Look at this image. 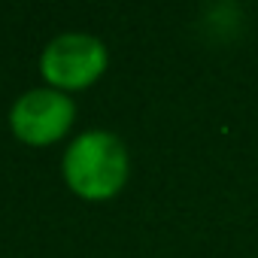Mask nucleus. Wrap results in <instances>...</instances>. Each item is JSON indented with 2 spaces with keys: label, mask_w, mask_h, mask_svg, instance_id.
Segmentation results:
<instances>
[{
  "label": "nucleus",
  "mask_w": 258,
  "mask_h": 258,
  "mask_svg": "<svg viewBox=\"0 0 258 258\" xmlns=\"http://www.w3.org/2000/svg\"><path fill=\"white\" fill-rule=\"evenodd\" d=\"M61 170L79 198L109 201L127 182V149L109 131H85L67 146Z\"/></svg>",
  "instance_id": "1"
},
{
  "label": "nucleus",
  "mask_w": 258,
  "mask_h": 258,
  "mask_svg": "<svg viewBox=\"0 0 258 258\" xmlns=\"http://www.w3.org/2000/svg\"><path fill=\"white\" fill-rule=\"evenodd\" d=\"M106 46L91 34H61L40 55V73L58 91H73L97 82L106 70Z\"/></svg>",
  "instance_id": "2"
},
{
  "label": "nucleus",
  "mask_w": 258,
  "mask_h": 258,
  "mask_svg": "<svg viewBox=\"0 0 258 258\" xmlns=\"http://www.w3.org/2000/svg\"><path fill=\"white\" fill-rule=\"evenodd\" d=\"M76 106L58 88H34L22 94L10 109L13 134L28 146H49L61 140L73 124Z\"/></svg>",
  "instance_id": "3"
}]
</instances>
